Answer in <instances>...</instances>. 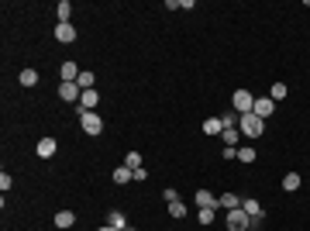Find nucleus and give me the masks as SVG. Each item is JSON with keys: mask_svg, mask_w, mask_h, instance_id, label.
Instances as JSON below:
<instances>
[{"mask_svg": "<svg viewBox=\"0 0 310 231\" xmlns=\"http://www.w3.org/2000/svg\"><path fill=\"white\" fill-rule=\"evenodd\" d=\"M238 128H241V135H245V138H259L262 131H266V121L255 114V111H248V114H241Z\"/></svg>", "mask_w": 310, "mask_h": 231, "instance_id": "1", "label": "nucleus"}, {"mask_svg": "<svg viewBox=\"0 0 310 231\" xmlns=\"http://www.w3.org/2000/svg\"><path fill=\"white\" fill-rule=\"evenodd\" d=\"M79 128L86 131V135H100L104 131V117L97 111H79Z\"/></svg>", "mask_w": 310, "mask_h": 231, "instance_id": "2", "label": "nucleus"}, {"mask_svg": "<svg viewBox=\"0 0 310 231\" xmlns=\"http://www.w3.org/2000/svg\"><path fill=\"white\" fill-rule=\"evenodd\" d=\"M224 214H228V217H224L228 231H248V228H252V217L241 211V207H238V211H224Z\"/></svg>", "mask_w": 310, "mask_h": 231, "instance_id": "3", "label": "nucleus"}, {"mask_svg": "<svg viewBox=\"0 0 310 231\" xmlns=\"http://www.w3.org/2000/svg\"><path fill=\"white\" fill-rule=\"evenodd\" d=\"M231 104H234V111H238V114H248V111H255V94L241 86V90H234Z\"/></svg>", "mask_w": 310, "mask_h": 231, "instance_id": "4", "label": "nucleus"}, {"mask_svg": "<svg viewBox=\"0 0 310 231\" xmlns=\"http://www.w3.org/2000/svg\"><path fill=\"white\" fill-rule=\"evenodd\" d=\"M241 211L252 217V228H259L262 224V217H266V211H262V204L255 200V197H248V200H241Z\"/></svg>", "mask_w": 310, "mask_h": 231, "instance_id": "5", "label": "nucleus"}, {"mask_svg": "<svg viewBox=\"0 0 310 231\" xmlns=\"http://www.w3.org/2000/svg\"><path fill=\"white\" fill-rule=\"evenodd\" d=\"M272 111H276V100H272V97H255V114L262 117V121L272 117Z\"/></svg>", "mask_w": 310, "mask_h": 231, "instance_id": "6", "label": "nucleus"}, {"mask_svg": "<svg viewBox=\"0 0 310 231\" xmlns=\"http://www.w3.org/2000/svg\"><path fill=\"white\" fill-rule=\"evenodd\" d=\"M97 104H100L97 90H83V97H79V104H76V114H79V111H93Z\"/></svg>", "mask_w": 310, "mask_h": 231, "instance_id": "7", "label": "nucleus"}, {"mask_svg": "<svg viewBox=\"0 0 310 231\" xmlns=\"http://www.w3.org/2000/svg\"><path fill=\"white\" fill-rule=\"evenodd\" d=\"M59 97H62V100H69V104H79L83 90H79L76 83H59Z\"/></svg>", "mask_w": 310, "mask_h": 231, "instance_id": "8", "label": "nucleus"}, {"mask_svg": "<svg viewBox=\"0 0 310 231\" xmlns=\"http://www.w3.org/2000/svg\"><path fill=\"white\" fill-rule=\"evenodd\" d=\"M56 38L62 41V45L76 41V28H73V21H69V24H56Z\"/></svg>", "mask_w": 310, "mask_h": 231, "instance_id": "9", "label": "nucleus"}, {"mask_svg": "<svg viewBox=\"0 0 310 231\" xmlns=\"http://www.w3.org/2000/svg\"><path fill=\"white\" fill-rule=\"evenodd\" d=\"M56 149H59V145H56V138H48V135H45V138L38 142V145H35V152H38L41 159H52V155H56Z\"/></svg>", "mask_w": 310, "mask_h": 231, "instance_id": "10", "label": "nucleus"}, {"mask_svg": "<svg viewBox=\"0 0 310 231\" xmlns=\"http://www.w3.org/2000/svg\"><path fill=\"white\" fill-rule=\"evenodd\" d=\"M217 207H224V211H238V207H241V197H238V193H221V197H217Z\"/></svg>", "mask_w": 310, "mask_h": 231, "instance_id": "11", "label": "nucleus"}, {"mask_svg": "<svg viewBox=\"0 0 310 231\" xmlns=\"http://www.w3.org/2000/svg\"><path fill=\"white\" fill-rule=\"evenodd\" d=\"M59 76H62V83H76L79 66H76V62H62V66H59Z\"/></svg>", "mask_w": 310, "mask_h": 231, "instance_id": "12", "label": "nucleus"}, {"mask_svg": "<svg viewBox=\"0 0 310 231\" xmlns=\"http://www.w3.org/2000/svg\"><path fill=\"white\" fill-rule=\"evenodd\" d=\"M196 207H214V211H217V197H214L211 190H196Z\"/></svg>", "mask_w": 310, "mask_h": 231, "instance_id": "13", "label": "nucleus"}, {"mask_svg": "<svg viewBox=\"0 0 310 231\" xmlns=\"http://www.w3.org/2000/svg\"><path fill=\"white\" fill-rule=\"evenodd\" d=\"M221 131H224V121H221V117H207V121H203V135H221Z\"/></svg>", "mask_w": 310, "mask_h": 231, "instance_id": "14", "label": "nucleus"}, {"mask_svg": "<svg viewBox=\"0 0 310 231\" xmlns=\"http://www.w3.org/2000/svg\"><path fill=\"white\" fill-rule=\"evenodd\" d=\"M56 14H59V24H69V18H73V4H69V0H59Z\"/></svg>", "mask_w": 310, "mask_h": 231, "instance_id": "15", "label": "nucleus"}, {"mask_svg": "<svg viewBox=\"0 0 310 231\" xmlns=\"http://www.w3.org/2000/svg\"><path fill=\"white\" fill-rule=\"evenodd\" d=\"M76 224V214L73 211H59L56 214V228H73Z\"/></svg>", "mask_w": 310, "mask_h": 231, "instance_id": "16", "label": "nucleus"}, {"mask_svg": "<svg viewBox=\"0 0 310 231\" xmlns=\"http://www.w3.org/2000/svg\"><path fill=\"white\" fill-rule=\"evenodd\" d=\"M18 79H21V86H38V79H41V76H38V69H21V76H18Z\"/></svg>", "mask_w": 310, "mask_h": 231, "instance_id": "17", "label": "nucleus"}, {"mask_svg": "<svg viewBox=\"0 0 310 231\" xmlns=\"http://www.w3.org/2000/svg\"><path fill=\"white\" fill-rule=\"evenodd\" d=\"M131 179H135V173H131L128 166H117V169H114V183H117V187H124V183H131Z\"/></svg>", "mask_w": 310, "mask_h": 231, "instance_id": "18", "label": "nucleus"}, {"mask_svg": "<svg viewBox=\"0 0 310 231\" xmlns=\"http://www.w3.org/2000/svg\"><path fill=\"white\" fill-rule=\"evenodd\" d=\"M107 224H111V228H128V217H124V211H111L107 214Z\"/></svg>", "mask_w": 310, "mask_h": 231, "instance_id": "19", "label": "nucleus"}, {"mask_svg": "<svg viewBox=\"0 0 310 231\" xmlns=\"http://www.w3.org/2000/svg\"><path fill=\"white\" fill-rule=\"evenodd\" d=\"M76 86H79V90H93V73H90V69H79Z\"/></svg>", "mask_w": 310, "mask_h": 231, "instance_id": "20", "label": "nucleus"}, {"mask_svg": "<svg viewBox=\"0 0 310 231\" xmlns=\"http://www.w3.org/2000/svg\"><path fill=\"white\" fill-rule=\"evenodd\" d=\"M221 135H224V145H231V149H238V138H241V128H224Z\"/></svg>", "mask_w": 310, "mask_h": 231, "instance_id": "21", "label": "nucleus"}, {"mask_svg": "<svg viewBox=\"0 0 310 231\" xmlns=\"http://www.w3.org/2000/svg\"><path fill=\"white\" fill-rule=\"evenodd\" d=\"M283 190H300V173H286L283 176Z\"/></svg>", "mask_w": 310, "mask_h": 231, "instance_id": "22", "label": "nucleus"}, {"mask_svg": "<svg viewBox=\"0 0 310 231\" xmlns=\"http://www.w3.org/2000/svg\"><path fill=\"white\" fill-rule=\"evenodd\" d=\"M124 166H128V169L135 173V169H141L145 162H141V155H138V152H128V159H124Z\"/></svg>", "mask_w": 310, "mask_h": 231, "instance_id": "23", "label": "nucleus"}, {"mask_svg": "<svg viewBox=\"0 0 310 231\" xmlns=\"http://www.w3.org/2000/svg\"><path fill=\"white\" fill-rule=\"evenodd\" d=\"M286 94H290V90H286V83H272V90H269V97H272V100H283Z\"/></svg>", "mask_w": 310, "mask_h": 231, "instance_id": "24", "label": "nucleus"}, {"mask_svg": "<svg viewBox=\"0 0 310 231\" xmlns=\"http://www.w3.org/2000/svg\"><path fill=\"white\" fill-rule=\"evenodd\" d=\"M169 214H173L176 221H179V217H186V204H179V200H173V204H169Z\"/></svg>", "mask_w": 310, "mask_h": 231, "instance_id": "25", "label": "nucleus"}, {"mask_svg": "<svg viewBox=\"0 0 310 231\" xmlns=\"http://www.w3.org/2000/svg\"><path fill=\"white\" fill-rule=\"evenodd\" d=\"M238 159H241L245 166H252L255 162V149H238Z\"/></svg>", "mask_w": 310, "mask_h": 231, "instance_id": "26", "label": "nucleus"}, {"mask_svg": "<svg viewBox=\"0 0 310 231\" xmlns=\"http://www.w3.org/2000/svg\"><path fill=\"white\" fill-rule=\"evenodd\" d=\"M214 221V207H200V224H211Z\"/></svg>", "mask_w": 310, "mask_h": 231, "instance_id": "27", "label": "nucleus"}, {"mask_svg": "<svg viewBox=\"0 0 310 231\" xmlns=\"http://www.w3.org/2000/svg\"><path fill=\"white\" fill-rule=\"evenodd\" d=\"M11 187H14V179H11V176H7V173H0V190L7 193V190H11Z\"/></svg>", "mask_w": 310, "mask_h": 231, "instance_id": "28", "label": "nucleus"}, {"mask_svg": "<svg viewBox=\"0 0 310 231\" xmlns=\"http://www.w3.org/2000/svg\"><path fill=\"white\" fill-rule=\"evenodd\" d=\"M221 155H224V159L231 162V159H238V149H231V145H224V149H221Z\"/></svg>", "mask_w": 310, "mask_h": 231, "instance_id": "29", "label": "nucleus"}, {"mask_svg": "<svg viewBox=\"0 0 310 231\" xmlns=\"http://www.w3.org/2000/svg\"><path fill=\"white\" fill-rule=\"evenodd\" d=\"M162 197H166V204H173V200H179V193L169 187V190H162Z\"/></svg>", "mask_w": 310, "mask_h": 231, "instance_id": "30", "label": "nucleus"}, {"mask_svg": "<svg viewBox=\"0 0 310 231\" xmlns=\"http://www.w3.org/2000/svg\"><path fill=\"white\" fill-rule=\"evenodd\" d=\"M100 231H117V228H111V224H104V228H100Z\"/></svg>", "mask_w": 310, "mask_h": 231, "instance_id": "31", "label": "nucleus"}, {"mask_svg": "<svg viewBox=\"0 0 310 231\" xmlns=\"http://www.w3.org/2000/svg\"><path fill=\"white\" fill-rule=\"evenodd\" d=\"M121 231H135V228H131V224H128V228H121Z\"/></svg>", "mask_w": 310, "mask_h": 231, "instance_id": "32", "label": "nucleus"}]
</instances>
